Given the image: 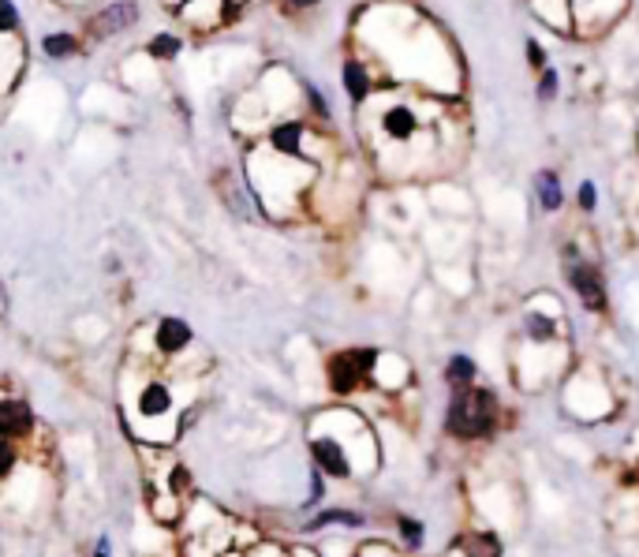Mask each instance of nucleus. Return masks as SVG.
Instances as JSON below:
<instances>
[{
  "instance_id": "5",
  "label": "nucleus",
  "mask_w": 639,
  "mask_h": 557,
  "mask_svg": "<svg viewBox=\"0 0 639 557\" xmlns=\"http://www.w3.org/2000/svg\"><path fill=\"white\" fill-rule=\"evenodd\" d=\"M561 270H565L568 288L580 300L583 311H591V315H606L610 311V288H606V277H602L595 258H587L576 243H568L565 251H561Z\"/></svg>"
},
{
  "instance_id": "29",
  "label": "nucleus",
  "mask_w": 639,
  "mask_h": 557,
  "mask_svg": "<svg viewBox=\"0 0 639 557\" xmlns=\"http://www.w3.org/2000/svg\"><path fill=\"white\" fill-rule=\"evenodd\" d=\"M281 4H284V12L303 15V12H311V8H318L322 0H281Z\"/></svg>"
},
{
  "instance_id": "27",
  "label": "nucleus",
  "mask_w": 639,
  "mask_h": 557,
  "mask_svg": "<svg viewBox=\"0 0 639 557\" xmlns=\"http://www.w3.org/2000/svg\"><path fill=\"white\" fill-rule=\"evenodd\" d=\"M576 206H580V214H595L598 210V184L595 180H580V187H576Z\"/></svg>"
},
{
  "instance_id": "22",
  "label": "nucleus",
  "mask_w": 639,
  "mask_h": 557,
  "mask_svg": "<svg viewBox=\"0 0 639 557\" xmlns=\"http://www.w3.org/2000/svg\"><path fill=\"white\" fill-rule=\"evenodd\" d=\"M393 524H397L400 550H423V543H426V524H423V520H415V516H408V513H397V516H393Z\"/></svg>"
},
{
  "instance_id": "30",
  "label": "nucleus",
  "mask_w": 639,
  "mask_h": 557,
  "mask_svg": "<svg viewBox=\"0 0 639 557\" xmlns=\"http://www.w3.org/2000/svg\"><path fill=\"white\" fill-rule=\"evenodd\" d=\"M94 557H113V543H109V535H98V543H94Z\"/></svg>"
},
{
  "instance_id": "7",
  "label": "nucleus",
  "mask_w": 639,
  "mask_h": 557,
  "mask_svg": "<svg viewBox=\"0 0 639 557\" xmlns=\"http://www.w3.org/2000/svg\"><path fill=\"white\" fill-rule=\"evenodd\" d=\"M142 333H146V352H139V348H131V352L154 356L157 363H165V367H176V363L195 348V329L176 315H161L154 322V329L142 326Z\"/></svg>"
},
{
  "instance_id": "26",
  "label": "nucleus",
  "mask_w": 639,
  "mask_h": 557,
  "mask_svg": "<svg viewBox=\"0 0 639 557\" xmlns=\"http://www.w3.org/2000/svg\"><path fill=\"white\" fill-rule=\"evenodd\" d=\"M352 557H400V546L385 543V539H367L352 550Z\"/></svg>"
},
{
  "instance_id": "20",
  "label": "nucleus",
  "mask_w": 639,
  "mask_h": 557,
  "mask_svg": "<svg viewBox=\"0 0 639 557\" xmlns=\"http://www.w3.org/2000/svg\"><path fill=\"white\" fill-rule=\"evenodd\" d=\"M142 49H146V57L150 60L172 64V60H180V53H184V34H176V30H161V34H154V38L142 45Z\"/></svg>"
},
{
  "instance_id": "11",
  "label": "nucleus",
  "mask_w": 639,
  "mask_h": 557,
  "mask_svg": "<svg viewBox=\"0 0 639 557\" xmlns=\"http://www.w3.org/2000/svg\"><path fill=\"white\" fill-rule=\"evenodd\" d=\"M139 23V4L135 0H113V4H105L101 12H94L90 19L83 23L86 38H113V34H124Z\"/></svg>"
},
{
  "instance_id": "32",
  "label": "nucleus",
  "mask_w": 639,
  "mask_h": 557,
  "mask_svg": "<svg viewBox=\"0 0 639 557\" xmlns=\"http://www.w3.org/2000/svg\"><path fill=\"white\" fill-rule=\"evenodd\" d=\"M60 4H71V8H79V4H86V0H60Z\"/></svg>"
},
{
  "instance_id": "25",
  "label": "nucleus",
  "mask_w": 639,
  "mask_h": 557,
  "mask_svg": "<svg viewBox=\"0 0 639 557\" xmlns=\"http://www.w3.org/2000/svg\"><path fill=\"white\" fill-rule=\"evenodd\" d=\"M19 27H23V19H19L15 0H0V38H15Z\"/></svg>"
},
{
  "instance_id": "3",
  "label": "nucleus",
  "mask_w": 639,
  "mask_h": 557,
  "mask_svg": "<svg viewBox=\"0 0 639 557\" xmlns=\"http://www.w3.org/2000/svg\"><path fill=\"white\" fill-rule=\"evenodd\" d=\"M441 430L460 445L494 442L501 430V397L490 386H468L449 393V408L441 419Z\"/></svg>"
},
{
  "instance_id": "1",
  "label": "nucleus",
  "mask_w": 639,
  "mask_h": 557,
  "mask_svg": "<svg viewBox=\"0 0 639 557\" xmlns=\"http://www.w3.org/2000/svg\"><path fill=\"white\" fill-rule=\"evenodd\" d=\"M374 169L389 180H419L445 165L460 143V113L430 90L382 83L355 109Z\"/></svg>"
},
{
  "instance_id": "24",
  "label": "nucleus",
  "mask_w": 639,
  "mask_h": 557,
  "mask_svg": "<svg viewBox=\"0 0 639 557\" xmlns=\"http://www.w3.org/2000/svg\"><path fill=\"white\" fill-rule=\"evenodd\" d=\"M557 90H561V75H557V68L539 72V79H535V98H539L542 105H550V101L557 98Z\"/></svg>"
},
{
  "instance_id": "28",
  "label": "nucleus",
  "mask_w": 639,
  "mask_h": 557,
  "mask_svg": "<svg viewBox=\"0 0 639 557\" xmlns=\"http://www.w3.org/2000/svg\"><path fill=\"white\" fill-rule=\"evenodd\" d=\"M527 64H531V72H535V75L550 68V60H546V49H542V42H535V38H527Z\"/></svg>"
},
{
  "instance_id": "9",
  "label": "nucleus",
  "mask_w": 639,
  "mask_h": 557,
  "mask_svg": "<svg viewBox=\"0 0 639 557\" xmlns=\"http://www.w3.org/2000/svg\"><path fill=\"white\" fill-rule=\"evenodd\" d=\"M262 146L292 161H311V128L299 116H281L262 131ZM314 165V161H311Z\"/></svg>"
},
{
  "instance_id": "12",
  "label": "nucleus",
  "mask_w": 639,
  "mask_h": 557,
  "mask_svg": "<svg viewBox=\"0 0 639 557\" xmlns=\"http://www.w3.org/2000/svg\"><path fill=\"white\" fill-rule=\"evenodd\" d=\"M628 0H572V19H576V38H595L602 30L617 23Z\"/></svg>"
},
{
  "instance_id": "15",
  "label": "nucleus",
  "mask_w": 639,
  "mask_h": 557,
  "mask_svg": "<svg viewBox=\"0 0 639 557\" xmlns=\"http://www.w3.org/2000/svg\"><path fill=\"white\" fill-rule=\"evenodd\" d=\"M408 378H412V371H408V363L400 356H378V363H374V374H370V386H378L382 393H400V389L408 386Z\"/></svg>"
},
{
  "instance_id": "17",
  "label": "nucleus",
  "mask_w": 639,
  "mask_h": 557,
  "mask_svg": "<svg viewBox=\"0 0 639 557\" xmlns=\"http://www.w3.org/2000/svg\"><path fill=\"white\" fill-rule=\"evenodd\" d=\"M441 382L449 386V393L475 386L479 382V363L468 352H453V356L445 359V367H441Z\"/></svg>"
},
{
  "instance_id": "10",
  "label": "nucleus",
  "mask_w": 639,
  "mask_h": 557,
  "mask_svg": "<svg viewBox=\"0 0 639 557\" xmlns=\"http://www.w3.org/2000/svg\"><path fill=\"white\" fill-rule=\"evenodd\" d=\"M34 434H38V415L30 408V400L0 389V438L27 445Z\"/></svg>"
},
{
  "instance_id": "16",
  "label": "nucleus",
  "mask_w": 639,
  "mask_h": 557,
  "mask_svg": "<svg viewBox=\"0 0 639 557\" xmlns=\"http://www.w3.org/2000/svg\"><path fill=\"white\" fill-rule=\"evenodd\" d=\"M531 4V12L539 15L542 23L557 34H565L572 38L576 34V19H572V0H527Z\"/></svg>"
},
{
  "instance_id": "19",
  "label": "nucleus",
  "mask_w": 639,
  "mask_h": 557,
  "mask_svg": "<svg viewBox=\"0 0 639 557\" xmlns=\"http://www.w3.org/2000/svg\"><path fill=\"white\" fill-rule=\"evenodd\" d=\"M367 524V516L355 513V509H341V505H329L322 513H314L303 528L307 531H322V528H363Z\"/></svg>"
},
{
  "instance_id": "4",
  "label": "nucleus",
  "mask_w": 639,
  "mask_h": 557,
  "mask_svg": "<svg viewBox=\"0 0 639 557\" xmlns=\"http://www.w3.org/2000/svg\"><path fill=\"white\" fill-rule=\"evenodd\" d=\"M561 408H565L576 423H602V419L613 415L617 400H613V389L602 374L576 367V371L565 378V386H561Z\"/></svg>"
},
{
  "instance_id": "8",
  "label": "nucleus",
  "mask_w": 639,
  "mask_h": 557,
  "mask_svg": "<svg viewBox=\"0 0 639 557\" xmlns=\"http://www.w3.org/2000/svg\"><path fill=\"white\" fill-rule=\"evenodd\" d=\"M307 453H311V468L333 479V483H348L355 479V468H352V457H348V449L337 434H329L322 427H307Z\"/></svg>"
},
{
  "instance_id": "6",
  "label": "nucleus",
  "mask_w": 639,
  "mask_h": 557,
  "mask_svg": "<svg viewBox=\"0 0 639 557\" xmlns=\"http://www.w3.org/2000/svg\"><path fill=\"white\" fill-rule=\"evenodd\" d=\"M378 348H344L326 359V386L333 397H355L370 386V374L378 363Z\"/></svg>"
},
{
  "instance_id": "21",
  "label": "nucleus",
  "mask_w": 639,
  "mask_h": 557,
  "mask_svg": "<svg viewBox=\"0 0 639 557\" xmlns=\"http://www.w3.org/2000/svg\"><path fill=\"white\" fill-rule=\"evenodd\" d=\"M83 38L79 34H71V30H57V34H45L42 38V53L49 60H71L83 53Z\"/></svg>"
},
{
  "instance_id": "2",
  "label": "nucleus",
  "mask_w": 639,
  "mask_h": 557,
  "mask_svg": "<svg viewBox=\"0 0 639 557\" xmlns=\"http://www.w3.org/2000/svg\"><path fill=\"white\" fill-rule=\"evenodd\" d=\"M120 400L128 412V430L139 445H165L169 449L180 430V397L172 382V367L157 363L154 356L128 352L124 374H120Z\"/></svg>"
},
{
  "instance_id": "14",
  "label": "nucleus",
  "mask_w": 639,
  "mask_h": 557,
  "mask_svg": "<svg viewBox=\"0 0 639 557\" xmlns=\"http://www.w3.org/2000/svg\"><path fill=\"white\" fill-rule=\"evenodd\" d=\"M453 554H460V557H501L505 554L501 531L497 528L460 531V535H456V543H453Z\"/></svg>"
},
{
  "instance_id": "13",
  "label": "nucleus",
  "mask_w": 639,
  "mask_h": 557,
  "mask_svg": "<svg viewBox=\"0 0 639 557\" xmlns=\"http://www.w3.org/2000/svg\"><path fill=\"white\" fill-rule=\"evenodd\" d=\"M341 83H344V94H348V101H352L355 109H359V105H363V101H370V94L382 86V75L374 72V64H370V60H363L359 53H355V57L344 60Z\"/></svg>"
},
{
  "instance_id": "33",
  "label": "nucleus",
  "mask_w": 639,
  "mask_h": 557,
  "mask_svg": "<svg viewBox=\"0 0 639 557\" xmlns=\"http://www.w3.org/2000/svg\"><path fill=\"white\" fill-rule=\"evenodd\" d=\"M636 150H639V124H636Z\"/></svg>"
},
{
  "instance_id": "23",
  "label": "nucleus",
  "mask_w": 639,
  "mask_h": 557,
  "mask_svg": "<svg viewBox=\"0 0 639 557\" xmlns=\"http://www.w3.org/2000/svg\"><path fill=\"white\" fill-rule=\"evenodd\" d=\"M27 445L23 442H8V438H0V486L8 483L23 464H27V453H23Z\"/></svg>"
},
{
  "instance_id": "18",
  "label": "nucleus",
  "mask_w": 639,
  "mask_h": 557,
  "mask_svg": "<svg viewBox=\"0 0 639 557\" xmlns=\"http://www.w3.org/2000/svg\"><path fill=\"white\" fill-rule=\"evenodd\" d=\"M535 199H539L542 214H557L565 206V187H561V176L554 169H542L535 176Z\"/></svg>"
},
{
  "instance_id": "31",
  "label": "nucleus",
  "mask_w": 639,
  "mask_h": 557,
  "mask_svg": "<svg viewBox=\"0 0 639 557\" xmlns=\"http://www.w3.org/2000/svg\"><path fill=\"white\" fill-rule=\"evenodd\" d=\"M292 557H322V554H314V550H296Z\"/></svg>"
}]
</instances>
